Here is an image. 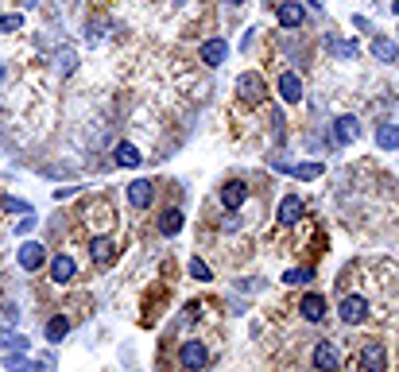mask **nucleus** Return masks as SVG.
Returning a JSON list of instances; mask_svg holds the SVG:
<instances>
[{"label": "nucleus", "mask_w": 399, "mask_h": 372, "mask_svg": "<svg viewBox=\"0 0 399 372\" xmlns=\"http://www.w3.org/2000/svg\"><path fill=\"white\" fill-rule=\"evenodd\" d=\"M264 93H267V82L260 74H241L237 78V97L244 101V105H260V101H264Z\"/></svg>", "instance_id": "nucleus-2"}, {"label": "nucleus", "mask_w": 399, "mask_h": 372, "mask_svg": "<svg viewBox=\"0 0 399 372\" xmlns=\"http://www.w3.org/2000/svg\"><path fill=\"white\" fill-rule=\"evenodd\" d=\"M128 202H132L136 209H148L151 202H155V186H151L148 179H136V182H128Z\"/></svg>", "instance_id": "nucleus-7"}, {"label": "nucleus", "mask_w": 399, "mask_h": 372, "mask_svg": "<svg viewBox=\"0 0 399 372\" xmlns=\"http://www.w3.org/2000/svg\"><path fill=\"white\" fill-rule=\"evenodd\" d=\"M43 333H47V341H62V338L70 333V318H66V315H55V318H47Z\"/></svg>", "instance_id": "nucleus-20"}, {"label": "nucleus", "mask_w": 399, "mask_h": 372, "mask_svg": "<svg viewBox=\"0 0 399 372\" xmlns=\"http://www.w3.org/2000/svg\"><path fill=\"white\" fill-rule=\"evenodd\" d=\"M283 283H291V287L310 283V268H291V272H283Z\"/></svg>", "instance_id": "nucleus-27"}, {"label": "nucleus", "mask_w": 399, "mask_h": 372, "mask_svg": "<svg viewBox=\"0 0 399 372\" xmlns=\"http://www.w3.org/2000/svg\"><path fill=\"white\" fill-rule=\"evenodd\" d=\"M376 144H380V148H399V128H396V124H380Z\"/></svg>", "instance_id": "nucleus-23"}, {"label": "nucleus", "mask_w": 399, "mask_h": 372, "mask_svg": "<svg viewBox=\"0 0 399 372\" xmlns=\"http://www.w3.org/2000/svg\"><path fill=\"white\" fill-rule=\"evenodd\" d=\"M0 349H4V353H27L31 341H27L24 333H12L8 326H0Z\"/></svg>", "instance_id": "nucleus-16"}, {"label": "nucleus", "mask_w": 399, "mask_h": 372, "mask_svg": "<svg viewBox=\"0 0 399 372\" xmlns=\"http://www.w3.org/2000/svg\"><path fill=\"white\" fill-rule=\"evenodd\" d=\"M74 275H78L74 256H66V252H62V256H55V260H50V283H70Z\"/></svg>", "instance_id": "nucleus-10"}, {"label": "nucleus", "mask_w": 399, "mask_h": 372, "mask_svg": "<svg viewBox=\"0 0 399 372\" xmlns=\"http://www.w3.org/2000/svg\"><path fill=\"white\" fill-rule=\"evenodd\" d=\"M337 364H341L337 349H333L330 341H318L314 345V368L318 372H337Z\"/></svg>", "instance_id": "nucleus-9"}, {"label": "nucleus", "mask_w": 399, "mask_h": 372, "mask_svg": "<svg viewBox=\"0 0 399 372\" xmlns=\"http://www.w3.org/2000/svg\"><path fill=\"white\" fill-rule=\"evenodd\" d=\"M178 364H183L186 372H202L209 364V349L206 341H183V349H178Z\"/></svg>", "instance_id": "nucleus-1"}, {"label": "nucleus", "mask_w": 399, "mask_h": 372, "mask_svg": "<svg viewBox=\"0 0 399 372\" xmlns=\"http://www.w3.org/2000/svg\"><path fill=\"white\" fill-rule=\"evenodd\" d=\"M275 90H279V97L287 101V105H299V101H302V82H299V74H291V70L279 78V85H275Z\"/></svg>", "instance_id": "nucleus-12"}, {"label": "nucleus", "mask_w": 399, "mask_h": 372, "mask_svg": "<svg viewBox=\"0 0 399 372\" xmlns=\"http://www.w3.org/2000/svg\"><path fill=\"white\" fill-rule=\"evenodd\" d=\"M16 256H20V268H24V272H39V268L47 264V248H43L39 240H24Z\"/></svg>", "instance_id": "nucleus-4"}, {"label": "nucleus", "mask_w": 399, "mask_h": 372, "mask_svg": "<svg viewBox=\"0 0 399 372\" xmlns=\"http://www.w3.org/2000/svg\"><path fill=\"white\" fill-rule=\"evenodd\" d=\"M190 275H194V280H202V283H209V280H214V268H209L206 260L194 256V260H190Z\"/></svg>", "instance_id": "nucleus-24"}, {"label": "nucleus", "mask_w": 399, "mask_h": 372, "mask_svg": "<svg viewBox=\"0 0 399 372\" xmlns=\"http://www.w3.org/2000/svg\"><path fill=\"white\" fill-rule=\"evenodd\" d=\"M330 50H333V55H341V58L360 55V47H357V43H341V39H330Z\"/></svg>", "instance_id": "nucleus-26"}, {"label": "nucleus", "mask_w": 399, "mask_h": 372, "mask_svg": "<svg viewBox=\"0 0 399 372\" xmlns=\"http://www.w3.org/2000/svg\"><path fill=\"white\" fill-rule=\"evenodd\" d=\"M4 368H8V372H43V368H47V364H43V361H31V357H27V353H4Z\"/></svg>", "instance_id": "nucleus-15"}, {"label": "nucleus", "mask_w": 399, "mask_h": 372, "mask_svg": "<svg viewBox=\"0 0 399 372\" xmlns=\"http://www.w3.org/2000/svg\"><path fill=\"white\" fill-rule=\"evenodd\" d=\"M337 318L345 326H360L368 318V303L360 295H349V298H341V306H337Z\"/></svg>", "instance_id": "nucleus-3"}, {"label": "nucleus", "mask_w": 399, "mask_h": 372, "mask_svg": "<svg viewBox=\"0 0 399 372\" xmlns=\"http://www.w3.org/2000/svg\"><path fill=\"white\" fill-rule=\"evenodd\" d=\"M74 62H78V55L70 47H62L59 50V74H70V70H74Z\"/></svg>", "instance_id": "nucleus-28"}, {"label": "nucleus", "mask_w": 399, "mask_h": 372, "mask_svg": "<svg viewBox=\"0 0 399 372\" xmlns=\"http://www.w3.org/2000/svg\"><path fill=\"white\" fill-rule=\"evenodd\" d=\"M183 209L178 206H171V209H163V214H159V233H163V237H178V233H183Z\"/></svg>", "instance_id": "nucleus-14"}, {"label": "nucleus", "mask_w": 399, "mask_h": 372, "mask_svg": "<svg viewBox=\"0 0 399 372\" xmlns=\"http://www.w3.org/2000/svg\"><path fill=\"white\" fill-rule=\"evenodd\" d=\"M90 256H93L97 268H108L113 260H117V240L113 237H93L90 240Z\"/></svg>", "instance_id": "nucleus-6"}, {"label": "nucleus", "mask_w": 399, "mask_h": 372, "mask_svg": "<svg viewBox=\"0 0 399 372\" xmlns=\"http://www.w3.org/2000/svg\"><path fill=\"white\" fill-rule=\"evenodd\" d=\"M299 310H302V318H307V322H322V318H326V298L322 295H307L299 303Z\"/></svg>", "instance_id": "nucleus-18"}, {"label": "nucleus", "mask_w": 399, "mask_h": 372, "mask_svg": "<svg viewBox=\"0 0 399 372\" xmlns=\"http://www.w3.org/2000/svg\"><path fill=\"white\" fill-rule=\"evenodd\" d=\"M302 16H307V12H302L299 0H283V4H279V24L283 27H299Z\"/></svg>", "instance_id": "nucleus-19"}, {"label": "nucleus", "mask_w": 399, "mask_h": 372, "mask_svg": "<svg viewBox=\"0 0 399 372\" xmlns=\"http://www.w3.org/2000/svg\"><path fill=\"white\" fill-rule=\"evenodd\" d=\"M384 364H388V349H384V341H368V345L360 349V368L365 372H384Z\"/></svg>", "instance_id": "nucleus-5"}, {"label": "nucleus", "mask_w": 399, "mask_h": 372, "mask_svg": "<svg viewBox=\"0 0 399 372\" xmlns=\"http://www.w3.org/2000/svg\"><path fill=\"white\" fill-rule=\"evenodd\" d=\"M225 58H229V43L225 39H206L202 43V62H206V67H221Z\"/></svg>", "instance_id": "nucleus-11"}, {"label": "nucleus", "mask_w": 399, "mask_h": 372, "mask_svg": "<svg viewBox=\"0 0 399 372\" xmlns=\"http://www.w3.org/2000/svg\"><path fill=\"white\" fill-rule=\"evenodd\" d=\"M24 4H27V8H35V4H39V0H24Z\"/></svg>", "instance_id": "nucleus-32"}, {"label": "nucleus", "mask_w": 399, "mask_h": 372, "mask_svg": "<svg viewBox=\"0 0 399 372\" xmlns=\"http://www.w3.org/2000/svg\"><path fill=\"white\" fill-rule=\"evenodd\" d=\"M140 148H136V144H117V163L120 167H140Z\"/></svg>", "instance_id": "nucleus-21"}, {"label": "nucleus", "mask_w": 399, "mask_h": 372, "mask_svg": "<svg viewBox=\"0 0 399 372\" xmlns=\"http://www.w3.org/2000/svg\"><path fill=\"white\" fill-rule=\"evenodd\" d=\"M16 318H20V310H16V306H0V326H12V322H16Z\"/></svg>", "instance_id": "nucleus-31"}, {"label": "nucleus", "mask_w": 399, "mask_h": 372, "mask_svg": "<svg viewBox=\"0 0 399 372\" xmlns=\"http://www.w3.org/2000/svg\"><path fill=\"white\" fill-rule=\"evenodd\" d=\"M283 171L299 174V179H318L322 174V163H302V167H283Z\"/></svg>", "instance_id": "nucleus-25"}, {"label": "nucleus", "mask_w": 399, "mask_h": 372, "mask_svg": "<svg viewBox=\"0 0 399 372\" xmlns=\"http://www.w3.org/2000/svg\"><path fill=\"white\" fill-rule=\"evenodd\" d=\"M299 217H302V198H299V194H287V198L279 202V221L283 225H295Z\"/></svg>", "instance_id": "nucleus-17"}, {"label": "nucleus", "mask_w": 399, "mask_h": 372, "mask_svg": "<svg viewBox=\"0 0 399 372\" xmlns=\"http://www.w3.org/2000/svg\"><path fill=\"white\" fill-rule=\"evenodd\" d=\"M20 27H24V16H0V35L20 32Z\"/></svg>", "instance_id": "nucleus-29"}, {"label": "nucleus", "mask_w": 399, "mask_h": 372, "mask_svg": "<svg viewBox=\"0 0 399 372\" xmlns=\"http://www.w3.org/2000/svg\"><path fill=\"white\" fill-rule=\"evenodd\" d=\"M333 136H337V144H353L360 136V120L357 116H337L333 120Z\"/></svg>", "instance_id": "nucleus-13"}, {"label": "nucleus", "mask_w": 399, "mask_h": 372, "mask_svg": "<svg viewBox=\"0 0 399 372\" xmlns=\"http://www.w3.org/2000/svg\"><path fill=\"white\" fill-rule=\"evenodd\" d=\"M372 55L380 58V62H396V58H399V47H396L391 39H376V43H372Z\"/></svg>", "instance_id": "nucleus-22"}, {"label": "nucleus", "mask_w": 399, "mask_h": 372, "mask_svg": "<svg viewBox=\"0 0 399 372\" xmlns=\"http://www.w3.org/2000/svg\"><path fill=\"white\" fill-rule=\"evenodd\" d=\"M0 206L8 209V214H31V206H27V202H20V198H4Z\"/></svg>", "instance_id": "nucleus-30"}, {"label": "nucleus", "mask_w": 399, "mask_h": 372, "mask_svg": "<svg viewBox=\"0 0 399 372\" xmlns=\"http://www.w3.org/2000/svg\"><path fill=\"white\" fill-rule=\"evenodd\" d=\"M391 12H399V0H391Z\"/></svg>", "instance_id": "nucleus-33"}, {"label": "nucleus", "mask_w": 399, "mask_h": 372, "mask_svg": "<svg viewBox=\"0 0 399 372\" xmlns=\"http://www.w3.org/2000/svg\"><path fill=\"white\" fill-rule=\"evenodd\" d=\"M221 202H225L229 209H241L244 202H248V186H244L241 179H229V182L221 186Z\"/></svg>", "instance_id": "nucleus-8"}, {"label": "nucleus", "mask_w": 399, "mask_h": 372, "mask_svg": "<svg viewBox=\"0 0 399 372\" xmlns=\"http://www.w3.org/2000/svg\"><path fill=\"white\" fill-rule=\"evenodd\" d=\"M229 4H244V0H229Z\"/></svg>", "instance_id": "nucleus-34"}]
</instances>
